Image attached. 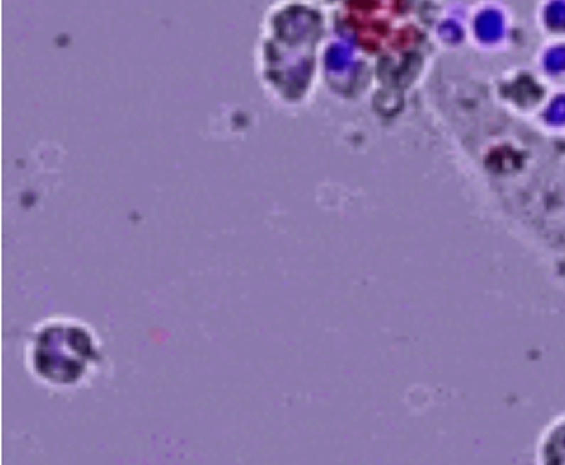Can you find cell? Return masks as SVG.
<instances>
[{
  "instance_id": "cell-1",
  "label": "cell",
  "mask_w": 565,
  "mask_h": 465,
  "mask_svg": "<svg viewBox=\"0 0 565 465\" xmlns=\"http://www.w3.org/2000/svg\"><path fill=\"white\" fill-rule=\"evenodd\" d=\"M502 29L498 22V16H491V13H483L480 22H478V31L481 32L483 39H493L498 35V31Z\"/></svg>"
}]
</instances>
